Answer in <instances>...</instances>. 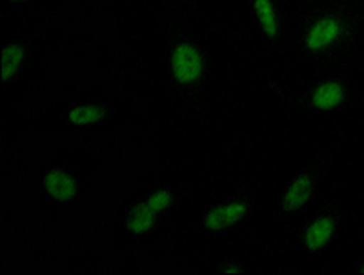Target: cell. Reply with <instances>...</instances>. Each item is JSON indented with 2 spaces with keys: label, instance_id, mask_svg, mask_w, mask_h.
<instances>
[{
  "label": "cell",
  "instance_id": "cell-1",
  "mask_svg": "<svg viewBox=\"0 0 364 275\" xmlns=\"http://www.w3.org/2000/svg\"><path fill=\"white\" fill-rule=\"evenodd\" d=\"M170 70L178 84L190 86L203 79L206 64L199 48L191 42H181L171 50Z\"/></svg>",
  "mask_w": 364,
  "mask_h": 275
},
{
  "label": "cell",
  "instance_id": "cell-2",
  "mask_svg": "<svg viewBox=\"0 0 364 275\" xmlns=\"http://www.w3.org/2000/svg\"><path fill=\"white\" fill-rule=\"evenodd\" d=\"M343 33V21L339 17H333V15H326V17L315 21L308 28L306 35H304V46L311 53H321V51L330 50L333 44H337Z\"/></svg>",
  "mask_w": 364,
  "mask_h": 275
},
{
  "label": "cell",
  "instance_id": "cell-3",
  "mask_svg": "<svg viewBox=\"0 0 364 275\" xmlns=\"http://www.w3.org/2000/svg\"><path fill=\"white\" fill-rule=\"evenodd\" d=\"M246 213H248V203L246 200H232V203H226V205L215 206L213 210H210L204 217V226L210 232H223V230L242 221Z\"/></svg>",
  "mask_w": 364,
  "mask_h": 275
},
{
  "label": "cell",
  "instance_id": "cell-4",
  "mask_svg": "<svg viewBox=\"0 0 364 275\" xmlns=\"http://www.w3.org/2000/svg\"><path fill=\"white\" fill-rule=\"evenodd\" d=\"M44 190L57 203H68L79 192V183L71 171L53 168L44 176Z\"/></svg>",
  "mask_w": 364,
  "mask_h": 275
},
{
  "label": "cell",
  "instance_id": "cell-5",
  "mask_svg": "<svg viewBox=\"0 0 364 275\" xmlns=\"http://www.w3.org/2000/svg\"><path fill=\"white\" fill-rule=\"evenodd\" d=\"M336 234V219L330 215L318 217L308 225V228L302 234V244L308 252H318L321 248L330 242V239Z\"/></svg>",
  "mask_w": 364,
  "mask_h": 275
},
{
  "label": "cell",
  "instance_id": "cell-6",
  "mask_svg": "<svg viewBox=\"0 0 364 275\" xmlns=\"http://www.w3.org/2000/svg\"><path fill=\"white\" fill-rule=\"evenodd\" d=\"M311 192H314V180L308 173H301L286 188L282 195V206L286 212H299L310 200Z\"/></svg>",
  "mask_w": 364,
  "mask_h": 275
},
{
  "label": "cell",
  "instance_id": "cell-7",
  "mask_svg": "<svg viewBox=\"0 0 364 275\" xmlns=\"http://www.w3.org/2000/svg\"><path fill=\"white\" fill-rule=\"evenodd\" d=\"M343 100L344 86L341 82H336V80L318 84L310 95V104L318 112H333L336 108H339Z\"/></svg>",
  "mask_w": 364,
  "mask_h": 275
},
{
  "label": "cell",
  "instance_id": "cell-8",
  "mask_svg": "<svg viewBox=\"0 0 364 275\" xmlns=\"http://www.w3.org/2000/svg\"><path fill=\"white\" fill-rule=\"evenodd\" d=\"M155 222H157V213L151 210V206L148 205V200H139L135 206L132 208L128 215V230L135 235L148 234L149 230L154 228Z\"/></svg>",
  "mask_w": 364,
  "mask_h": 275
},
{
  "label": "cell",
  "instance_id": "cell-9",
  "mask_svg": "<svg viewBox=\"0 0 364 275\" xmlns=\"http://www.w3.org/2000/svg\"><path fill=\"white\" fill-rule=\"evenodd\" d=\"M253 11H255L257 22H259L262 33L269 38L277 37L281 24H279L277 9H275L273 0H253Z\"/></svg>",
  "mask_w": 364,
  "mask_h": 275
},
{
  "label": "cell",
  "instance_id": "cell-10",
  "mask_svg": "<svg viewBox=\"0 0 364 275\" xmlns=\"http://www.w3.org/2000/svg\"><path fill=\"white\" fill-rule=\"evenodd\" d=\"M26 59V51L21 44H6L2 48V80L9 82L11 79H15V75L18 73V70L22 68Z\"/></svg>",
  "mask_w": 364,
  "mask_h": 275
},
{
  "label": "cell",
  "instance_id": "cell-11",
  "mask_svg": "<svg viewBox=\"0 0 364 275\" xmlns=\"http://www.w3.org/2000/svg\"><path fill=\"white\" fill-rule=\"evenodd\" d=\"M104 117H106V112L99 104H80L68 113V121L73 126H79V128L97 124Z\"/></svg>",
  "mask_w": 364,
  "mask_h": 275
},
{
  "label": "cell",
  "instance_id": "cell-12",
  "mask_svg": "<svg viewBox=\"0 0 364 275\" xmlns=\"http://www.w3.org/2000/svg\"><path fill=\"white\" fill-rule=\"evenodd\" d=\"M146 200H148V205L151 206V210L159 215V213H164L166 210L173 205V193H171L170 190L162 188V190H157V192L151 193Z\"/></svg>",
  "mask_w": 364,
  "mask_h": 275
},
{
  "label": "cell",
  "instance_id": "cell-13",
  "mask_svg": "<svg viewBox=\"0 0 364 275\" xmlns=\"http://www.w3.org/2000/svg\"><path fill=\"white\" fill-rule=\"evenodd\" d=\"M240 268H235V266H230V268H226V274H230V275H237V274H240Z\"/></svg>",
  "mask_w": 364,
  "mask_h": 275
},
{
  "label": "cell",
  "instance_id": "cell-14",
  "mask_svg": "<svg viewBox=\"0 0 364 275\" xmlns=\"http://www.w3.org/2000/svg\"><path fill=\"white\" fill-rule=\"evenodd\" d=\"M8 2H13V4H18V2H26V0H8Z\"/></svg>",
  "mask_w": 364,
  "mask_h": 275
},
{
  "label": "cell",
  "instance_id": "cell-15",
  "mask_svg": "<svg viewBox=\"0 0 364 275\" xmlns=\"http://www.w3.org/2000/svg\"><path fill=\"white\" fill-rule=\"evenodd\" d=\"M359 271H360V274H364V266H360V270H359Z\"/></svg>",
  "mask_w": 364,
  "mask_h": 275
}]
</instances>
